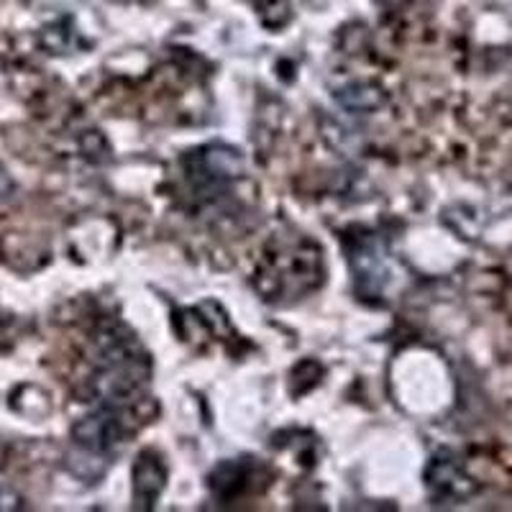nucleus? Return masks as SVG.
<instances>
[{
	"mask_svg": "<svg viewBox=\"0 0 512 512\" xmlns=\"http://www.w3.org/2000/svg\"><path fill=\"white\" fill-rule=\"evenodd\" d=\"M95 354V395L105 408L126 410L146 390L152 377V361L139 338L121 323H108L98 331Z\"/></svg>",
	"mask_w": 512,
	"mask_h": 512,
	"instance_id": "1",
	"label": "nucleus"
},
{
	"mask_svg": "<svg viewBox=\"0 0 512 512\" xmlns=\"http://www.w3.org/2000/svg\"><path fill=\"white\" fill-rule=\"evenodd\" d=\"M349 262L359 295H382L384 285L390 280V259H387L384 241H379L374 233H361L359 239L349 246Z\"/></svg>",
	"mask_w": 512,
	"mask_h": 512,
	"instance_id": "2",
	"label": "nucleus"
},
{
	"mask_svg": "<svg viewBox=\"0 0 512 512\" xmlns=\"http://www.w3.org/2000/svg\"><path fill=\"white\" fill-rule=\"evenodd\" d=\"M72 438L80 446V451L90 459H108L123 441V420L121 410L100 405L95 413L82 418L72 428Z\"/></svg>",
	"mask_w": 512,
	"mask_h": 512,
	"instance_id": "3",
	"label": "nucleus"
},
{
	"mask_svg": "<svg viewBox=\"0 0 512 512\" xmlns=\"http://www.w3.org/2000/svg\"><path fill=\"white\" fill-rule=\"evenodd\" d=\"M241 167H244V162H241L236 149L223 144H213L205 146V149H200V152H195L187 159V177H190L198 187L216 190L223 182L236 180V177L241 175Z\"/></svg>",
	"mask_w": 512,
	"mask_h": 512,
	"instance_id": "4",
	"label": "nucleus"
},
{
	"mask_svg": "<svg viewBox=\"0 0 512 512\" xmlns=\"http://www.w3.org/2000/svg\"><path fill=\"white\" fill-rule=\"evenodd\" d=\"M428 489L436 500H464L474 492L472 479L461 472V466L448 456H438L428 466Z\"/></svg>",
	"mask_w": 512,
	"mask_h": 512,
	"instance_id": "5",
	"label": "nucleus"
},
{
	"mask_svg": "<svg viewBox=\"0 0 512 512\" xmlns=\"http://www.w3.org/2000/svg\"><path fill=\"white\" fill-rule=\"evenodd\" d=\"M167 482V469L154 451H144L134 466V500L139 510H152Z\"/></svg>",
	"mask_w": 512,
	"mask_h": 512,
	"instance_id": "6",
	"label": "nucleus"
},
{
	"mask_svg": "<svg viewBox=\"0 0 512 512\" xmlns=\"http://www.w3.org/2000/svg\"><path fill=\"white\" fill-rule=\"evenodd\" d=\"M267 29H282L290 21V0H251Z\"/></svg>",
	"mask_w": 512,
	"mask_h": 512,
	"instance_id": "7",
	"label": "nucleus"
},
{
	"mask_svg": "<svg viewBox=\"0 0 512 512\" xmlns=\"http://www.w3.org/2000/svg\"><path fill=\"white\" fill-rule=\"evenodd\" d=\"M24 507V500L8 487H0V512L3 510H21Z\"/></svg>",
	"mask_w": 512,
	"mask_h": 512,
	"instance_id": "8",
	"label": "nucleus"
},
{
	"mask_svg": "<svg viewBox=\"0 0 512 512\" xmlns=\"http://www.w3.org/2000/svg\"><path fill=\"white\" fill-rule=\"evenodd\" d=\"M8 190H11V182H8L6 172H3V169H0V198H3V195H6Z\"/></svg>",
	"mask_w": 512,
	"mask_h": 512,
	"instance_id": "9",
	"label": "nucleus"
},
{
	"mask_svg": "<svg viewBox=\"0 0 512 512\" xmlns=\"http://www.w3.org/2000/svg\"><path fill=\"white\" fill-rule=\"evenodd\" d=\"M382 3H387V6H405L408 0H382Z\"/></svg>",
	"mask_w": 512,
	"mask_h": 512,
	"instance_id": "10",
	"label": "nucleus"
}]
</instances>
